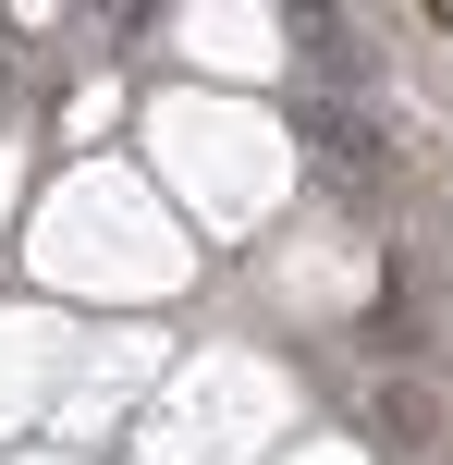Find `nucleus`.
<instances>
[{
    "mask_svg": "<svg viewBox=\"0 0 453 465\" xmlns=\"http://www.w3.org/2000/svg\"><path fill=\"white\" fill-rule=\"evenodd\" d=\"M380 429L392 441H429V392H380Z\"/></svg>",
    "mask_w": 453,
    "mask_h": 465,
    "instance_id": "obj_1",
    "label": "nucleus"
}]
</instances>
